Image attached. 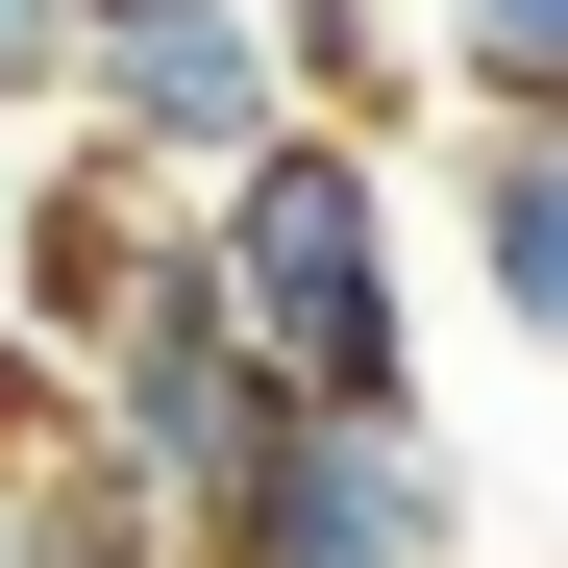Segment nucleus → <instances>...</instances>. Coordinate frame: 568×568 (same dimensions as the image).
Masks as SVG:
<instances>
[{"instance_id":"39448f33","label":"nucleus","mask_w":568,"mask_h":568,"mask_svg":"<svg viewBox=\"0 0 568 568\" xmlns=\"http://www.w3.org/2000/svg\"><path fill=\"white\" fill-rule=\"evenodd\" d=\"M149 297H199V199H173V173H124V149H74V124H50V173H26V272H0V322L100 371V346H124Z\"/></svg>"},{"instance_id":"9b49d317","label":"nucleus","mask_w":568,"mask_h":568,"mask_svg":"<svg viewBox=\"0 0 568 568\" xmlns=\"http://www.w3.org/2000/svg\"><path fill=\"white\" fill-rule=\"evenodd\" d=\"M74 100V0H0V124H50Z\"/></svg>"},{"instance_id":"7ed1b4c3","label":"nucleus","mask_w":568,"mask_h":568,"mask_svg":"<svg viewBox=\"0 0 568 568\" xmlns=\"http://www.w3.org/2000/svg\"><path fill=\"white\" fill-rule=\"evenodd\" d=\"M199 568H469L445 420H346V396H297V420H272V469L199 519Z\"/></svg>"},{"instance_id":"6e6552de","label":"nucleus","mask_w":568,"mask_h":568,"mask_svg":"<svg viewBox=\"0 0 568 568\" xmlns=\"http://www.w3.org/2000/svg\"><path fill=\"white\" fill-rule=\"evenodd\" d=\"M272 74H297V124H346V149L445 124V74H420V0H272Z\"/></svg>"},{"instance_id":"ddd939ff","label":"nucleus","mask_w":568,"mask_h":568,"mask_svg":"<svg viewBox=\"0 0 568 568\" xmlns=\"http://www.w3.org/2000/svg\"><path fill=\"white\" fill-rule=\"evenodd\" d=\"M74 26H100V0H74Z\"/></svg>"},{"instance_id":"f257e3e1","label":"nucleus","mask_w":568,"mask_h":568,"mask_svg":"<svg viewBox=\"0 0 568 568\" xmlns=\"http://www.w3.org/2000/svg\"><path fill=\"white\" fill-rule=\"evenodd\" d=\"M223 322L272 346V396H346V420H420V272H396V173L346 124H272L223 199H199Z\"/></svg>"},{"instance_id":"1a4fd4ad","label":"nucleus","mask_w":568,"mask_h":568,"mask_svg":"<svg viewBox=\"0 0 568 568\" xmlns=\"http://www.w3.org/2000/svg\"><path fill=\"white\" fill-rule=\"evenodd\" d=\"M445 124H568V0H420Z\"/></svg>"},{"instance_id":"20e7f679","label":"nucleus","mask_w":568,"mask_h":568,"mask_svg":"<svg viewBox=\"0 0 568 568\" xmlns=\"http://www.w3.org/2000/svg\"><path fill=\"white\" fill-rule=\"evenodd\" d=\"M74 396H100V445L173 495V544H199V519L247 495V469H272V420H297V396H272V346L223 322V272H199V297H149L100 371H74Z\"/></svg>"},{"instance_id":"f03ea898","label":"nucleus","mask_w":568,"mask_h":568,"mask_svg":"<svg viewBox=\"0 0 568 568\" xmlns=\"http://www.w3.org/2000/svg\"><path fill=\"white\" fill-rule=\"evenodd\" d=\"M50 124H74V149H124V173H173V199H223V173L297 124V74H272V0H100Z\"/></svg>"},{"instance_id":"9d476101","label":"nucleus","mask_w":568,"mask_h":568,"mask_svg":"<svg viewBox=\"0 0 568 568\" xmlns=\"http://www.w3.org/2000/svg\"><path fill=\"white\" fill-rule=\"evenodd\" d=\"M74 420H100V396H74V346H26V322H0V469H26V445H74Z\"/></svg>"},{"instance_id":"f8f14e48","label":"nucleus","mask_w":568,"mask_h":568,"mask_svg":"<svg viewBox=\"0 0 568 568\" xmlns=\"http://www.w3.org/2000/svg\"><path fill=\"white\" fill-rule=\"evenodd\" d=\"M0 272H26V173H0Z\"/></svg>"},{"instance_id":"0eeeda50","label":"nucleus","mask_w":568,"mask_h":568,"mask_svg":"<svg viewBox=\"0 0 568 568\" xmlns=\"http://www.w3.org/2000/svg\"><path fill=\"white\" fill-rule=\"evenodd\" d=\"M0 568H199V544H173V495H149L100 420H74V445L0 469Z\"/></svg>"},{"instance_id":"423d86ee","label":"nucleus","mask_w":568,"mask_h":568,"mask_svg":"<svg viewBox=\"0 0 568 568\" xmlns=\"http://www.w3.org/2000/svg\"><path fill=\"white\" fill-rule=\"evenodd\" d=\"M445 223H469V297L519 322V371H568V124H469Z\"/></svg>"}]
</instances>
